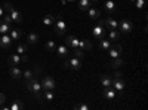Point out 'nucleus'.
<instances>
[{"label":"nucleus","mask_w":148,"mask_h":110,"mask_svg":"<svg viewBox=\"0 0 148 110\" xmlns=\"http://www.w3.org/2000/svg\"><path fill=\"white\" fill-rule=\"evenodd\" d=\"M27 89L31 92V94H34L39 100H43V94H42V85H40V80H39V77L37 76H33L30 80H27Z\"/></svg>","instance_id":"f257e3e1"},{"label":"nucleus","mask_w":148,"mask_h":110,"mask_svg":"<svg viewBox=\"0 0 148 110\" xmlns=\"http://www.w3.org/2000/svg\"><path fill=\"white\" fill-rule=\"evenodd\" d=\"M113 76H114V77H111V79H113V83H111V86H113L116 91L121 92L123 89L126 88V80L123 79V75H121L120 71H116Z\"/></svg>","instance_id":"f03ea898"},{"label":"nucleus","mask_w":148,"mask_h":110,"mask_svg":"<svg viewBox=\"0 0 148 110\" xmlns=\"http://www.w3.org/2000/svg\"><path fill=\"white\" fill-rule=\"evenodd\" d=\"M64 67H65V68H73V70H80L82 61H80V58H77V57H73V58H67V57H65Z\"/></svg>","instance_id":"7ed1b4c3"},{"label":"nucleus","mask_w":148,"mask_h":110,"mask_svg":"<svg viewBox=\"0 0 148 110\" xmlns=\"http://www.w3.org/2000/svg\"><path fill=\"white\" fill-rule=\"evenodd\" d=\"M55 33L58 34V36H64V33H65V28H67V22L62 19V17L61 15H58V18L55 19Z\"/></svg>","instance_id":"20e7f679"},{"label":"nucleus","mask_w":148,"mask_h":110,"mask_svg":"<svg viewBox=\"0 0 148 110\" xmlns=\"http://www.w3.org/2000/svg\"><path fill=\"white\" fill-rule=\"evenodd\" d=\"M40 85H42V89H43V91H45V89L53 91V89L56 88V82H55V79H53L52 76H45V77L40 80Z\"/></svg>","instance_id":"39448f33"},{"label":"nucleus","mask_w":148,"mask_h":110,"mask_svg":"<svg viewBox=\"0 0 148 110\" xmlns=\"http://www.w3.org/2000/svg\"><path fill=\"white\" fill-rule=\"evenodd\" d=\"M108 51H110V57L111 58H120L123 55V48L120 45H117V43L116 45H111Z\"/></svg>","instance_id":"423d86ee"},{"label":"nucleus","mask_w":148,"mask_h":110,"mask_svg":"<svg viewBox=\"0 0 148 110\" xmlns=\"http://www.w3.org/2000/svg\"><path fill=\"white\" fill-rule=\"evenodd\" d=\"M12 42H14V40L10 39L9 33H8V34H2V36H0V48H2V49H9L10 45H12Z\"/></svg>","instance_id":"0eeeda50"},{"label":"nucleus","mask_w":148,"mask_h":110,"mask_svg":"<svg viewBox=\"0 0 148 110\" xmlns=\"http://www.w3.org/2000/svg\"><path fill=\"white\" fill-rule=\"evenodd\" d=\"M119 28L123 31V33H130L132 28H133V24L129 21V19H121L119 22Z\"/></svg>","instance_id":"6e6552de"},{"label":"nucleus","mask_w":148,"mask_h":110,"mask_svg":"<svg viewBox=\"0 0 148 110\" xmlns=\"http://www.w3.org/2000/svg\"><path fill=\"white\" fill-rule=\"evenodd\" d=\"M92 33H93V37L99 40V39H102V37H104V34H105V28H104V26L98 24V26H95V27H93Z\"/></svg>","instance_id":"1a4fd4ad"},{"label":"nucleus","mask_w":148,"mask_h":110,"mask_svg":"<svg viewBox=\"0 0 148 110\" xmlns=\"http://www.w3.org/2000/svg\"><path fill=\"white\" fill-rule=\"evenodd\" d=\"M104 22V27H107L108 30H114V28H119V22H117V19H114L113 17H108L105 21H102Z\"/></svg>","instance_id":"9d476101"},{"label":"nucleus","mask_w":148,"mask_h":110,"mask_svg":"<svg viewBox=\"0 0 148 110\" xmlns=\"http://www.w3.org/2000/svg\"><path fill=\"white\" fill-rule=\"evenodd\" d=\"M79 39L76 37V36H67V39H65V45L68 46V48H71V49H74V48H79Z\"/></svg>","instance_id":"9b49d317"},{"label":"nucleus","mask_w":148,"mask_h":110,"mask_svg":"<svg viewBox=\"0 0 148 110\" xmlns=\"http://www.w3.org/2000/svg\"><path fill=\"white\" fill-rule=\"evenodd\" d=\"M9 70H10V76L14 79H21L22 77V70L18 66H9Z\"/></svg>","instance_id":"f8f14e48"},{"label":"nucleus","mask_w":148,"mask_h":110,"mask_svg":"<svg viewBox=\"0 0 148 110\" xmlns=\"http://www.w3.org/2000/svg\"><path fill=\"white\" fill-rule=\"evenodd\" d=\"M8 64H9V66H18V64H21V55L16 54V52L12 54V55H9Z\"/></svg>","instance_id":"ddd939ff"},{"label":"nucleus","mask_w":148,"mask_h":110,"mask_svg":"<svg viewBox=\"0 0 148 110\" xmlns=\"http://www.w3.org/2000/svg\"><path fill=\"white\" fill-rule=\"evenodd\" d=\"M104 6H105V10H107V14H108V15H113L114 12L117 10V8H116V3L113 2V0H107Z\"/></svg>","instance_id":"4468645a"},{"label":"nucleus","mask_w":148,"mask_h":110,"mask_svg":"<svg viewBox=\"0 0 148 110\" xmlns=\"http://www.w3.org/2000/svg\"><path fill=\"white\" fill-rule=\"evenodd\" d=\"M104 95H105V98L110 100V101H113L116 98V89L113 86H110V88H104Z\"/></svg>","instance_id":"2eb2a0df"},{"label":"nucleus","mask_w":148,"mask_h":110,"mask_svg":"<svg viewBox=\"0 0 148 110\" xmlns=\"http://www.w3.org/2000/svg\"><path fill=\"white\" fill-rule=\"evenodd\" d=\"M99 80H101V85H102L104 88H110L111 83H113V79H111L110 75H102V76L99 77Z\"/></svg>","instance_id":"dca6fc26"},{"label":"nucleus","mask_w":148,"mask_h":110,"mask_svg":"<svg viewBox=\"0 0 148 110\" xmlns=\"http://www.w3.org/2000/svg\"><path fill=\"white\" fill-rule=\"evenodd\" d=\"M79 48L82 51H90L92 49V43H90V40H88V39H83V40H80L79 42Z\"/></svg>","instance_id":"f3484780"},{"label":"nucleus","mask_w":148,"mask_h":110,"mask_svg":"<svg viewBox=\"0 0 148 110\" xmlns=\"http://www.w3.org/2000/svg\"><path fill=\"white\" fill-rule=\"evenodd\" d=\"M55 51L58 52L59 57H62V58L68 57V46H67V45H59V46H56Z\"/></svg>","instance_id":"a211bd4d"},{"label":"nucleus","mask_w":148,"mask_h":110,"mask_svg":"<svg viewBox=\"0 0 148 110\" xmlns=\"http://www.w3.org/2000/svg\"><path fill=\"white\" fill-rule=\"evenodd\" d=\"M88 15H89L92 19H98V18L101 17V10H99V9H96V8H92V6H90V8L88 9Z\"/></svg>","instance_id":"6ab92c4d"},{"label":"nucleus","mask_w":148,"mask_h":110,"mask_svg":"<svg viewBox=\"0 0 148 110\" xmlns=\"http://www.w3.org/2000/svg\"><path fill=\"white\" fill-rule=\"evenodd\" d=\"M37 42H39V34L37 33H30L27 36V43L28 45H36Z\"/></svg>","instance_id":"aec40b11"},{"label":"nucleus","mask_w":148,"mask_h":110,"mask_svg":"<svg viewBox=\"0 0 148 110\" xmlns=\"http://www.w3.org/2000/svg\"><path fill=\"white\" fill-rule=\"evenodd\" d=\"M55 19H56V17L49 14V15H46L43 18V24H45V26H47V27H51V26H53V24H55Z\"/></svg>","instance_id":"412c9836"},{"label":"nucleus","mask_w":148,"mask_h":110,"mask_svg":"<svg viewBox=\"0 0 148 110\" xmlns=\"http://www.w3.org/2000/svg\"><path fill=\"white\" fill-rule=\"evenodd\" d=\"M90 6H92L90 0H79V9L80 10H88Z\"/></svg>","instance_id":"4be33fe9"},{"label":"nucleus","mask_w":148,"mask_h":110,"mask_svg":"<svg viewBox=\"0 0 148 110\" xmlns=\"http://www.w3.org/2000/svg\"><path fill=\"white\" fill-rule=\"evenodd\" d=\"M123 64H125V63H123L121 58H113V61L110 63V67H113V68L116 70V68H120Z\"/></svg>","instance_id":"5701e85b"},{"label":"nucleus","mask_w":148,"mask_h":110,"mask_svg":"<svg viewBox=\"0 0 148 110\" xmlns=\"http://www.w3.org/2000/svg\"><path fill=\"white\" fill-rule=\"evenodd\" d=\"M53 98H55V92L51 91V89H45V92H43V100H46V101H52Z\"/></svg>","instance_id":"b1692460"},{"label":"nucleus","mask_w":148,"mask_h":110,"mask_svg":"<svg viewBox=\"0 0 148 110\" xmlns=\"http://www.w3.org/2000/svg\"><path fill=\"white\" fill-rule=\"evenodd\" d=\"M110 46H111V40H105L104 37L99 39V48H101L102 51H108Z\"/></svg>","instance_id":"393cba45"},{"label":"nucleus","mask_w":148,"mask_h":110,"mask_svg":"<svg viewBox=\"0 0 148 110\" xmlns=\"http://www.w3.org/2000/svg\"><path fill=\"white\" fill-rule=\"evenodd\" d=\"M10 31V26L5 21H0V34H8Z\"/></svg>","instance_id":"a878e982"},{"label":"nucleus","mask_w":148,"mask_h":110,"mask_svg":"<svg viewBox=\"0 0 148 110\" xmlns=\"http://www.w3.org/2000/svg\"><path fill=\"white\" fill-rule=\"evenodd\" d=\"M108 37H110V40H119L120 39V33L117 31V28L110 30L108 31Z\"/></svg>","instance_id":"bb28decb"},{"label":"nucleus","mask_w":148,"mask_h":110,"mask_svg":"<svg viewBox=\"0 0 148 110\" xmlns=\"http://www.w3.org/2000/svg\"><path fill=\"white\" fill-rule=\"evenodd\" d=\"M9 36H10V39H12V40H19V37H21V31L16 30V28H14V30H10V31H9Z\"/></svg>","instance_id":"cd10ccee"},{"label":"nucleus","mask_w":148,"mask_h":110,"mask_svg":"<svg viewBox=\"0 0 148 110\" xmlns=\"http://www.w3.org/2000/svg\"><path fill=\"white\" fill-rule=\"evenodd\" d=\"M33 76H36V75H34V71H33L31 68H27V70H24V71H22V77L25 79V80H30Z\"/></svg>","instance_id":"c85d7f7f"},{"label":"nucleus","mask_w":148,"mask_h":110,"mask_svg":"<svg viewBox=\"0 0 148 110\" xmlns=\"http://www.w3.org/2000/svg\"><path fill=\"white\" fill-rule=\"evenodd\" d=\"M45 48H46V51L52 52V51H55V49H56V43H55L53 40H47V42H46V45H45Z\"/></svg>","instance_id":"c756f323"},{"label":"nucleus","mask_w":148,"mask_h":110,"mask_svg":"<svg viewBox=\"0 0 148 110\" xmlns=\"http://www.w3.org/2000/svg\"><path fill=\"white\" fill-rule=\"evenodd\" d=\"M24 107V104L21 103V100H15L14 103H12L10 106H9V109L10 110H19V109H22Z\"/></svg>","instance_id":"7c9ffc66"},{"label":"nucleus","mask_w":148,"mask_h":110,"mask_svg":"<svg viewBox=\"0 0 148 110\" xmlns=\"http://www.w3.org/2000/svg\"><path fill=\"white\" fill-rule=\"evenodd\" d=\"M27 52V45H24V43H18L16 46V54L22 55V54H25Z\"/></svg>","instance_id":"2f4dec72"},{"label":"nucleus","mask_w":148,"mask_h":110,"mask_svg":"<svg viewBox=\"0 0 148 110\" xmlns=\"http://www.w3.org/2000/svg\"><path fill=\"white\" fill-rule=\"evenodd\" d=\"M73 54H74V57H77V58H83L84 51H82L80 48H74V49H73Z\"/></svg>","instance_id":"473e14b6"},{"label":"nucleus","mask_w":148,"mask_h":110,"mask_svg":"<svg viewBox=\"0 0 148 110\" xmlns=\"http://www.w3.org/2000/svg\"><path fill=\"white\" fill-rule=\"evenodd\" d=\"M74 109H76V110H89V106L88 104H76Z\"/></svg>","instance_id":"72a5a7b5"},{"label":"nucleus","mask_w":148,"mask_h":110,"mask_svg":"<svg viewBox=\"0 0 148 110\" xmlns=\"http://www.w3.org/2000/svg\"><path fill=\"white\" fill-rule=\"evenodd\" d=\"M2 21H5L6 24H9V26H10V24H12V22H14V21H12V18L9 17V14H6V15H3V19H2Z\"/></svg>","instance_id":"f704fd0d"},{"label":"nucleus","mask_w":148,"mask_h":110,"mask_svg":"<svg viewBox=\"0 0 148 110\" xmlns=\"http://www.w3.org/2000/svg\"><path fill=\"white\" fill-rule=\"evenodd\" d=\"M5 103H6V95L3 92H0V107H3Z\"/></svg>","instance_id":"c9c22d12"},{"label":"nucleus","mask_w":148,"mask_h":110,"mask_svg":"<svg viewBox=\"0 0 148 110\" xmlns=\"http://www.w3.org/2000/svg\"><path fill=\"white\" fill-rule=\"evenodd\" d=\"M135 3H136V8H138V9H141V8H144V5H145V0H135Z\"/></svg>","instance_id":"e433bc0d"},{"label":"nucleus","mask_w":148,"mask_h":110,"mask_svg":"<svg viewBox=\"0 0 148 110\" xmlns=\"http://www.w3.org/2000/svg\"><path fill=\"white\" fill-rule=\"evenodd\" d=\"M21 61H22V63H27V61H28V57L22 54V55H21Z\"/></svg>","instance_id":"4c0bfd02"},{"label":"nucleus","mask_w":148,"mask_h":110,"mask_svg":"<svg viewBox=\"0 0 148 110\" xmlns=\"http://www.w3.org/2000/svg\"><path fill=\"white\" fill-rule=\"evenodd\" d=\"M5 15V10H3V5H0V17Z\"/></svg>","instance_id":"58836bf2"},{"label":"nucleus","mask_w":148,"mask_h":110,"mask_svg":"<svg viewBox=\"0 0 148 110\" xmlns=\"http://www.w3.org/2000/svg\"><path fill=\"white\" fill-rule=\"evenodd\" d=\"M90 2H93V3H98V2H99V0H90Z\"/></svg>","instance_id":"ea45409f"},{"label":"nucleus","mask_w":148,"mask_h":110,"mask_svg":"<svg viewBox=\"0 0 148 110\" xmlns=\"http://www.w3.org/2000/svg\"><path fill=\"white\" fill-rule=\"evenodd\" d=\"M61 2H62V5H65V3H67V0H61Z\"/></svg>","instance_id":"a19ab883"},{"label":"nucleus","mask_w":148,"mask_h":110,"mask_svg":"<svg viewBox=\"0 0 148 110\" xmlns=\"http://www.w3.org/2000/svg\"><path fill=\"white\" fill-rule=\"evenodd\" d=\"M68 2H76V0H68Z\"/></svg>","instance_id":"79ce46f5"},{"label":"nucleus","mask_w":148,"mask_h":110,"mask_svg":"<svg viewBox=\"0 0 148 110\" xmlns=\"http://www.w3.org/2000/svg\"><path fill=\"white\" fill-rule=\"evenodd\" d=\"M130 2H135V0H130Z\"/></svg>","instance_id":"37998d69"}]
</instances>
